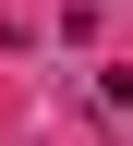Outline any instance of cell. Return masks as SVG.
<instances>
[{
    "instance_id": "obj_1",
    "label": "cell",
    "mask_w": 133,
    "mask_h": 146,
    "mask_svg": "<svg viewBox=\"0 0 133 146\" xmlns=\"http://www.w3.org/2000/svg\"><path fill=\"white\" fill-rule=\"evenodd\" d=\"M97 110H109V122H133V73H97Z\"/></svg>"
}]
</instances>
